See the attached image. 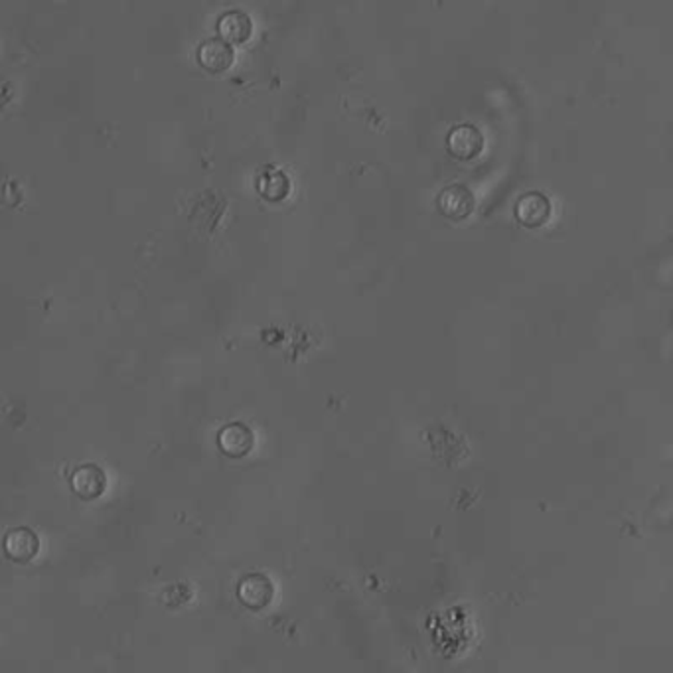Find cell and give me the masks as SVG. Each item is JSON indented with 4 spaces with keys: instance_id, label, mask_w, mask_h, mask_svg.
<instances>
[{
    "instance_id": "5",
    "label": "cell",
    "mask_w": 673,
    "mask_h": 673,
    "mask_svg": "<svg viewBox=\"0 0 673 673\" xmlns=\"http://www.w3.org/2000/svg\"><path fill=\"white\" fill-rule=\"evenodd\" d=\"M6 555L18 563H28L40 551V539L28 527L11 529L4 537Z\"/></svg>"
},
{
    "instance_id": "7",
    "label": "cell",
    "mask_w": 673,
    "mask_h": 673,
    "mask_svg": "<svg viewBox=\"0 0 673 673\" xmlns=\"http://www.w3.org/2000/svg\"><path fill=\"white\" fill-rule=\"evenodd\" d=\"M220 447L222 450L227 454V457H233V458H240V457H245V454L251 452L253 444H255V437L249 426H245L241 423H231L227 425L225 429H222L220 433Z\"/></svg>"
},
{
    "instance_id": "3",
    "label": "cell",
    "mask_w": 673,
    "mask_h": 673,
    "mask_svg": "<svg viewBox=\"0 0 673 673\" xmlns=\"http://www.w3.org/2000/svg\"><path fill=\"white\" fill-rule=\"evenodd\" d=\"M517 220L526 227H542L551 217V200L542 192H527L519 198L516 206Z\"/></svg>"
},
{
    "instance_id": "6",
    "label": "cell",
    "mask_w": 673,
    "mask_h": 673,
    "mask_svg": "<svg viewBox=\"0 0 673 673\" xmlns=\"http://www.w3.org/2000/svg\"><path fill=\"white\" fill-rule=\"evenodd\" d=\"M198 60L204 70L210 73H222L231 68L233 63V47L215 38V40H207L198 50Z\"/></svg>"
},
{
    "instance_id": "9",
    "label": "cell",
    "mask_w": 673,
    "mask_h": 673,
    "mask_svg": "<svg viewBox=\"0 0 673 673\" xmlns=\"http://www.w3.org/2000/svg\"><path fill=\"white\" fill-rule=\"evenodd\" d=\"M240 599L251 609H263L273 599V585L263 575L245 576L240 585Z\"/></svg>"
},
{
    "instance_id": "8",
    "label": "cell",
    "mask_w": 673,
    "mask_h": 673,
    "mask_svg": "<svg viewBox=\"0 0 673 673\" xmlns=\"http://www.w3.org/2000/svg\"><path fill=\"white\" fill-rule=\"evenodd\" d=\"M217 30L222 34V40L227 44H243L248 42L253 34V22L249 14L241 11L225 13L220 22H217Z\"/></svg>"
},
{
    "instance_id": "1",
    "label": "cell",
    "mask_w": 673,
    "mask_h": 673,
    "mask_svg": "<svg viewBox=\"0 0 673 673\" xmlns=\"http://www.w3.org/2000/svg\"><path fill=\"white\" fill-rule=\"evenodd\" d=\"M484 135L474 125H458L449 132V150L460 160L476 158L484 150Z\"/></svg>"
},
{
    "instance_id": "2",
    "label": "cell",
    "mask_w": 673,
    "mask_h": 673,
    "mask_svg": "<svg viewBox=\"0 0 673 673\" xmlns=\"http://www.w3.org/2000/svg\"><path fill=\"white\" fill-rule=\"evenodd\" d=\"M439 206L441 212L450 217V220H464V217H468L474 212V207H476V198H474L468 186L452 184L441 192Z\"/></svg>"
},
{
    "instance_id": "4",
    "label": "cell",
    "mask_w": 673,
    "mask_h": 673,
    "mask_svg": "<svg viewBox=\"0 0 673 673\" xmlns=\"http://www.w3.org/2000/svg\"><path fill=\"white\" fill-rule=\"evenodd\" d=\"M72 488L80 498L95 500L107 490V474L97 464H83L73 472Z\"/></svg>"
}]
</instances>
